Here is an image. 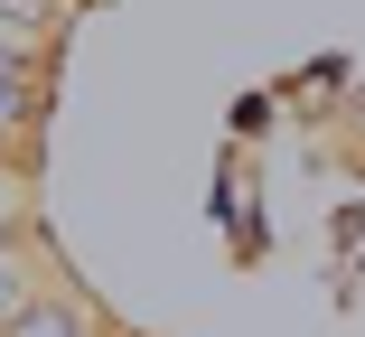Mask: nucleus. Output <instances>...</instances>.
<instances>
[{
    "label": "nucleus",
    "instance_id": "obj_2",
    "mask_svg": "<svg viewBox=\"0 0 365 337\" xmlns=\"http://www.w3.org/2000/svg\"><path fill=\"white\" fill-rule=\"evenodd\" d=\"M38 122H47V76H0V141L29 150Z\"/></svg>",
    "mask_w": 365,
    "mask_h": 337
},
{
    "label": "nucleus",
    "instance_id": "obj_5",
    "mask_svg": "<svg viewBox=\"0 0 365 337\" xmlns=\"http://www.w3.org/2000/svg\"><path fill=\"white\" fill-rule=\"evenodd\" d=\"M0 76H47V66H38V47H29V38H0Z\"/></svg>",
    "mask_w": 365,
    "mask_h": 337
},
{
    "label": "nucleus",
    "instance_id": "obj_1",
    "mask_svg": "<svg viewBox=\"0 0 365 337\" xmlns=\"http://www.w3.org/2000/svg\"><path fill=\"white\" fill-rule=\"evenodd\" d=\"M0 337H113V328H103L76 291H38V300H29L10 328H0Z\"/></svg>",
    "mask_w": 365,
    "mask_h": 337
},
{
    "label": "nucleus",
    "instance_id": "obj_6",
    "mask_svg": "<svg viewBox=\"0 0 365 337\" xmlns=\"http://www.w3.org/2000/svg\"><path fill=\"white\" fill-rule=\"evenodd\" d=\"M0 169H10V141H0Z\"/></svg>",
    "mask_w": 365,
    "mask_h": 337
},
{
    "label": "nucleus",
    "instance_id": "obj_4",
    "mask_svg": "<svg viewBox=\"0 0 365 337\" xmlns=\"http://www.w3.org/2000/svg\"><path fill=\"white\" fill-rule=\"evenodd\" d=\"M29 225V169H0V244H19Z\"/></svg>",
    "mask_w": 365,
    "mask_h": 337
},
{
    "label": "nucleus",
    "instance_id": "obj_3",
    "mask_svg": "<svg viewBox=\"0 0 365 337\" xmlns=\"http://www.w3.org/2000/svg\"><path fill=\"white\" fill-rule=\"evenodd\" d=\"M38 291H47V281H38V253H29V244H0V328H10Z\"/></svg>",
    "mask_w": 365,
    "mask_h": 337
}]
</instances>
